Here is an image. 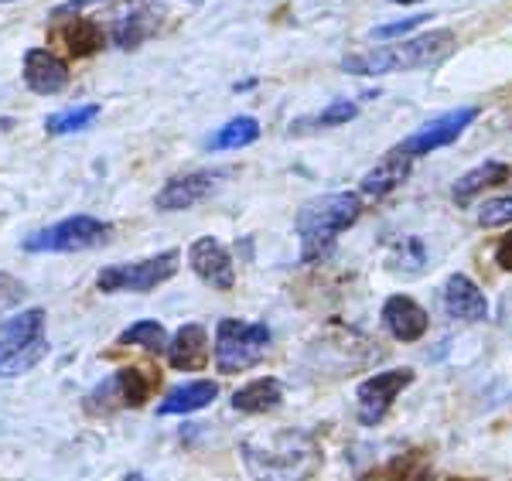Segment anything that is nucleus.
<instances>
[{"instance_id":"4","label":"nucleus","mask_w":512,"mask_h":481,"mask_svg":"<svg viewBox=\"0 0 512 481\" xmlns=\"http://www.w3.org/2000/svg\"><path fill=\"white\" fill-rule=\"evenodd\" d=\"M48 355L45 311H18L0 325V379H18Z\"/></svg>"},{"instance_id":"15","label":"nucleus","mask_w":512,"mask_h":481,"mask_svg":"<svg viewBox=\"0 0 512 481\" xmlns=\"http://www.w3.org/2000/svg\"><path fill=\"white\" fill-rule=\"evenodd\" d=\"M410 168H414V157L403 151V147H393V151L362 178V195H369V198L390 195L393 188H400L403 181L410 178Z\"/></svg>"},{"instance_id":"11","label":"nucleus","mask_w":512,"mask_h":481,"mask_svg":"<svg viewBox=\"0 0 512 481\" xmlns=\"http://www.w3.org/2000/svg\"><path fill=\"white\" fill-rule=\"evenodd\" d=\"M188 263H192V270H195L198 277H202L209 287H216V290H233V284H236L233 256H229V250L219 243V239H212V236L195 239L192 250H188Z\"/></svg>"},{"instance_id":"29","label":"nucleus","mask_w":512,"mask_h":481,"mask_svg":"<svg viewBox=\"0 0 512 481\" xmlns=\"http://www.w3.org/2000/svg\"><path fill=\"white\" fill-rule=\"evenodd\" d=\"M393 270H400V273H420V270H424V250H420L417 239H403L400 253H393Z\"/></svg>"},{"instance_id":"25","label":"nucleus","mask_w":512,"mask_h":481,"mask_svg":"<svg viewBox=\"0 0 512 481\" xmlns=\"http://www.w3.org/2000/svg\"><path fill=\"white\" fill-rule=\"evenodd\" d=\"M99 116V106L96 103H86V106H76V110H62L55 116H48L45 120V130L52 137H65V134H79V130H86L89 123H93Z\"/></svg>"},{"instance_id":"19","label":"nucleus","mask_w":512,"mask_h":481,"mask_svg":"<svg viewBox=\"0 0 512 481\" xmlns=\"http://www.w3.org/2000/svg\"><path fill=\"white\" fill-rule=\"evenodd\" d=\"M280 400H284V386L270 376L253 379V383H246L243 389L233 393V406L239 413H270V410H277Z\"/></svg>"},{"instance_id":"2","label":"nucleus","mask_w":512,"mask_h":481,"mask_svg":"<svg viewBox=\"0 0 512 481\" xmlns=\"http://www.w3.org/2000/svg\"><path fill=\"white\" fill-rule=\"evenodd\" d=\"M451 52H454V31L437 28L410 41H400V45H383L373 48V52L345 55L342 72H349V76H390V72L427 69V65L444 62Z\"/></svg>"},{"instance_id":"34","label":"nucleus","mask_w":512,"mask_h":481,"mask_svg":"<svg viewBox=\"0 0 512 481\" xmlns=\"http://www.w3.org/2000/svg\"><path fill=\"white\" fill-rule=\"evenodd\" d=\"M123 481H144V475H137V471H134V475H127Z\"/></svg>"},{"instance_id":"26","label":"nucleus","mask_w":512,"mask_h":481,"mask_svg":"<svg viewBox=\"0 0 512 481\" xmlns=\"http://www.w3.org/2000/svg\"><path fill=\"white\" fill-rule=\"evenodd\" d=\"M120 345H137L158 355V352H168V331H164V325H158V321H137V325H130L120 335Z\"/></svg>"},{"instance_id":"24","label":"nucleus","mask_w":512,"mask_h":481,"mask_svg":"<svg viewBox=\"0 0 512 481\" xmlns=\"http://www.w3.org/2000/svg\"><path fill=\"white\" fill-rule=\"evenodd\" d=\"M355 113H359V106L352 103V99H335V103H328L325 110L318 116H311V120H297L291 134H301V130H325V127H342V123L355 120Z\"/></svg>"},{"instance_id":"37","label":"nucleus","mask_w":512,"mask_h":481,"mask_svg":"<svg viewBox=\"0 0 512 481\" xmlns=\"http://www.w3.org/2000/svg\"><path fill=\"white\" fill-rule=\"evenodd\" d=\"M192 4H202V0H192Z\"/></svg>"},{"instance_id":"18","label":"nucleus","mask_w":512,"mask_h":481,"mask_svg":"<svg viewBox=\"0 0 512 481\" xmlns=\"http://www.w3.org/2000/svg\"><path fill=\"white\" fill-rule=\"evenodd\" d=\"M509 181V168L502 161H485L478 164V168H472L465 174V178L454 181L451 188V198L454 205H468L478 192H485V188H495V185H506Z\"/></svg>"},{"instance_id":"31","label":"nucleus","mask_w":512,"mask_h":481,"mask_svg":"<svg viewBox=\"0 0 512 481\" xmlns=\"http://www.w3.org/2000/svg\"><path fill=\"white\" fill-rule=\"evenodd\" d=\"M431 14H414V18H403V21H393V24H379V28L369 31V38L373 41H386V38H396V35H407V31L420 28Z\"/></svg>"},{"instance_id":"16","label":"nucleus","mask_w":512,"mask_h":481,"mask_svg":"<svg viewBox=\"0 0 512 481\" xmlns=\"http://www.w3.org/2000/svg\"><path fill=\"white\" fill-rule=\"evenodd\" d=\"M168 362L181 372H198L209 362V335L202 325H185L175 335V342H168Z\"/></svg>"},{"instance_id":"32","label":"nucleus","mask_w":512,"mask_h":481,"mask_svg":"<svg viewBox=\"0 0 512 481\" xmlns=\"http://www.w3.org/2000/svg\"><path fill=\"white\" fill-rule=\"evenodd\" d=\"M495 263L512 273V232H506V236L499 239V246H495Z\"/></svg>"},{"instance_id":"13","label":"nucleus","mask_w":512,"mask_h":481,"mask_svg":"<svg viewBox=\"0 0 512 481\" xmlns=\"http://www.w3.org/2000/svg\"><path fill=\"white\" fill-rule=\"evenodd\" d=\"M383 325L390 328V335L396 342H420L431 328V318L420 308L417 301H410L407 294H393L383 304Z\"/></svg>"},{"instance_id":"28","label":"nucleus","mask_w":512,"mask_h":481,"mask_svg":"<svg viewBox=\"0 0 512 481\" xmlns=\"http://www.w3.org/2000/svg\"><path fill=\"white\" fill-rule=\"evenodd\" d=\"M478 226L492 229V226H512V195L509 198H492L482 205L478 212Z\"/></svg>"},{"instance_id":"27","label":"nucleus","mask_w":512,"mask_h":481,"mask_svg":"<svg viewBox=\"0 0 512 481\" xmlns=\"http://www.w3.org/2000/svg\"><path fill=\"white\" fill-rule=\"evenodd\" d=\"M414 464H417L414 454H400V458L386 461L383 468L369 471L366 481H410L414 478Z\"/></svg>"},{"instance_id":"21","label":"nucleus","mask_w":512,"mask_h":481,"mask_svg":"<svg viewBox=\"0 0 512 481\" xmlns=\"http://www.w3.org/2000/svg\"><path fill=\"white\" fill-rule=\"evenodd\" d=\"M256 137H260V123L253 116H236L209 137V151H236V147L253 144Z\"/></svg>"},{"instance_id":"10","label":"nucleus","mask_w":512,"mask_h":481,"mask_svg":"<svg viewBox=\"0 0 512 481\" xmlns=\"http://www.w3.org/2000/svg\"><path fill=\"white\" fill-rule=\"evenodd\" d=\"M219 171H192V174H181V178H171L168 185L161 188L154 205L161 212H181V209H192V205L205 202L212 192L219 188Z\"/></svg>"},{"instance_id":"1","label":"nucleus","mask_w":512,"mask_h":481,"mask_svg":"<svg viewBox=\"0 0 512 481\" xmlns=\"http://www.w3.org/2000/svg\"><path fill=\"white\" fill-rule=\"evenodd\" d=\"M239 451L253 481H311L321 468L318 441L291 427L246 437Z\"/></svg>"},{"instance_id":"8","label":"nucleus","mask_w":512,"mask_h":481,"mask_svg":"<svg viewBox=\"0 0 512 481\" xmlns=\"http://www.w3.org/2000/svg\"><path fill=\"white\" fill-rule=\"evenodd\" d=\"M410 383H414V369H390V372H376L355 393V410H359V420L366 427L383 424V417L390 413V406L396 396L403 393Z\"/></svg>"},{"instance_id":"6","label":"nucleus","mask_w":512,"mask_h":481,"mask_svg":"<svg viewBox=\"0 0 512 481\" xmlns=\"http://www.w3.org/2000/svg\"><path fill=\"white\" fill-rule=\"evenodd\" d=\"M110 222H99L93 215H72L62 219L55 226L31 232L24 239V250L28 253H79V250H93V246L110 243Z\"/></svg>"},{"instance_id":"3","label":"nucleus","mask_w":512,"mask_h":481,"mask_svg":"<svg viewBox=\"0 0 512 481\" xmlns=\"http://www.w3.org/2000/svg\"><path fill=\"white\" fill-rule=\"evenodd\" d=\"M362 212V202L355 192H332L311 198L301 212H297V236H301V260L321 263L335 250V239L345 229L355 226Z\"/></svg>"},{"instance_id":"9","label":"nucleus","mask_w":512,"mask_h":481,"mask_svg":"<svg viewBox=\"0 0 512 481\" xmlns=\"http://www.w3.org/2000/svg\"><path fill=\"white\" fill-rule=\"evenodd\" d=\"M475 116H478L475 106H465V110H451V113L437 116V120H431V123H424V127H420L414 137L403 140L400 147H403V151H407L410 157L431 154V151H437V147H448V144H454V140H458L461 134H465L468 127H472Z\"/></svg>"},{"instance_id":"17","label":"nucleus","mask_w":512,"mask_h":481,"mask_svg":"<svg viewBox=\"0 0 512 481\" xmlns=\"http://www.w3.org/2000/svg\"><path fill=\"white\" fill-rule=\"evenodd\" d=\"M219 396V386L212 379H195V383H185L178 389H171L168 396L161 400L158 413L161 417H175V413H195V410H205L212 400Z\"/></svg>"},{"instance_id":"23","label":"nucleus","mask_w":512,"mask_h":481,"mask_svg":"<svg viewBox=\"0 0 512 481\" xmlns=\"http://www.w3.org/2000/svg\"><path fill=\"white\" fill-rule=\"evenodd\" d=\"M110 35H113V41H117V48H123V52H134V48H140V41L151 35V14L134 11V14H127V18H117Z\"/></svg>"},{"instance_id":"20","label":"nucleus","mask_w":512,"mask_h":481,"mask_svg":"<svg viewBox=\"0 0 512 481\" xmlns=\"http://www.w3.org/2000/svg\"><path fill=\"white\" fill-rule=\"evenodd\" d=\"M154 386H158V372L151 369H120L113 376V389L120 393V403L123 406H144L151 400Z\"/></svg>"},{"instance_id":"22","label":"nucleus","mask_w":512,"mask_h":481,"mask_svg":"<svg viewBox=\"0 0 512 481\" xmlns=\"http://www.w3.org/2000/svg\"><path fill=\"white\" fill-rule=\"evenodd\" d=\"M62 38L72 58H86L103 48V31H99V24L93 18H72L69 28L62 31Z\"/></svg>"},{"instance_id":"36","label":"nucleus","mask_w":512,"mask_h":481,"mask_svg":"<svg viewBox=\"0 0 512 481\" xmlns=\"http://www.w3.org/2000/svg\"><path fill=\"white\" fill-rule=\"evenodd\" d=\"M0 4H11V0H0Z\"/></svg>"},{"instance_id":"14","label":"nucleus","mask_w":512,"mask_h":481,"mask_svg":"<svg viewBox=\"0 0 512 481\" xmlns=\"http://www.w3.org/2000/svg\"><path fill=\"white\" fill-rule=\"evenodd\" d=\"M444 308H448L451 318L472 321V325L489 318V301H485L478 284L472 277H465V273L448 277V284H444Z\"/></svg>"},{"instance_id":"7","label":"nucleus","mask_w":512,"mask_h":481,"mask_svg":"<svg viewBox=\"0 0 512 481\" xmlns=\"http://www.w3.org/2000/svg\"><path fill=\"white\" fill-rule=\"evenodd\" d=\"M178 273V253L168 250V253H158L151 260H140V263H123V267H106L99 270L96 277V287L103 294H147V290L161 287L164 280H171Z\"/></svg>"},{"instance_id":"12","label":"nucleus","mask_w":512,"mask_h":481,"mask_svg":"<svg viewBox=\"0 0 512 481\" xmlns=\"http://www.w3.org/2000/svg\"><path fill=\"white\" fill-rule=\"evenodd\" d=\"M24 82H28L31 93L55 96L69 86V65L55 52H48V48H31L24 55Z\"/></svg>"},{"instance_id":"35","label":"nucleus","mask_w":512,"mask_h":481,"mask_svg":"<svg viewBox=\"0 0 512 481\" xmlns=\"http://www.w3.org/2000/svg\"><path fill=\"white\" fill-rule=\"evenodd\" d=\"M393 4H420V0H393Z\"/></svg>"},{"instance_id":"33","label":"nucleus","mask_w":512,"mask_h":481,"mask_svg":"<svg viewBox=\"0 0 512 481\" xmlns=\"http://www.w3.org/2000/svg\"><path fill=\"white\" fill-rule=\"evenodd\" d=\"M93 4H110V0H69V4H59L52 11V18H65V14H79V11H86V7H93Z\"/></svg>"},{"instance_id":"5","label":"nucleus","mask_w":512,"mask_h":481,"mask_svg":"<svg viewBox=\"0 0 512 481\" xmlns=\"http://www.w3.org/2000/svg\"><path fill=\"white\" fill-rule=\"evenodd\" d=\"M270 348V328L263 321L222 318L216 328V366L226 376L253 369Z\"/></svg>"},{"instance_id":"30","label":"nucleus","mask_w":512,"mask_h":481,"mask_svg":"<svg viewBox=\"0 0 512 481\" xmlns=\"http://www.w3.org/2000/svg\"><path fill=\"white\" fill-rule=\"evenodd\" d=\"M24 294H28V290H24V284L18 277H11V273H0V314L18 308V304L24 301Z\"/></svg>"}]
</instances>
